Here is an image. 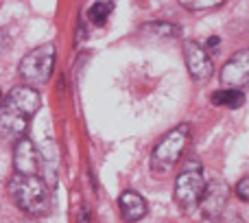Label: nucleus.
<instances>
[{
	"label": "nucleus",
	"instance_id": "nucleus-7",
	"mask_svg": "<svg viewBox=\"0 0 249 223\" xmlns=\"http://www.w3.org/2000/svg\"><path fill=\"white\" fill-rule=\"evenodd\" d=\"M221 83L232 90L249 86V48H243L225 61V66L221 68Z\"/></svg>",
	"mask_w": 249,
	"mask_h": 223
},
{
	"label": "nucleus",
	"instance_id": "nucleus-10",
	"mask_svg": "<svg viewBox=\"0 0 249 223\" xmlns=\"http://www.w3.org/2000/svg\"><path fill=\"white\" fill-rule=\"evenodd\" d=\"M118 208H121V217L127 223H136L146 215V202L136 190H124L118 197Z\"/></svg>",
	"mask_w": 249,
	"mask_h": 223
},
{
	"label": "nucleus",
	"instance_id": "nucleus-5",
	"mask_svg": "<svg viewBox=\"0 0 249 223\" xmlns=\"http://www.w3.org/2000/svg\"><path fill=\"white\" fill-rule=\"evenodd\" d=\"M53 68H55V46L53 44H42V46L33 48L31 53H26L22 57L20 66H18L20 77L31 88L44 86L51 79Z\"/></svg>",
	"mask_w": 249,
	"mask_h": 223
},
{
	"label": "nucleus",
	"instance_id": "nucleus-8",
	"mask_svg": "<svg viewBox=\"0 0 249 223\" xmlns=\"http://www.w3.org/2000/svg\"><path fill=\"white\" fill-rule=\"evenodd\" d=\"M228 197H230V188L225 182L221 180H214L206 186V193L201 197V204H199V210H201V217L203 219H219L221 215L225 212V204H228Z\"/></svg>",
	"mask_w": 249,
	"mask_h": 223
},
{
	"label": "nucleus",
	"instance_id": "nucleus-19",
	"mask_svg": "<svg viewBox=\"0 0 249 223\" xmlns=\"http://www.w3.org/2000/svg\"><path fill=\"white\" fill-rule=\"evenodd\" d=\"M79 223H90V212H88V208H83V210H81V217H79Z\"/></svg>",
	"mask_w": 249,
	"mask_h": 223
},
{
	"label": "nucleus",
	"instance_id": "nucleus-13",
	"mask_svg": "<svg viewBox=\"0 0 249 223\" xmlns=\"http://www.w3.org/2000/svg\"><path fill=\"white\" fill-rule=\"evenodd\" d=\"M114 4L112 2H94L90 9H88V20L96 26H103L107 22L109 13H112Z\"/></svg>",
	"mask_w": 249,
	"mask_h": 223
},
{
	"label": "nucleus",
	"instance_id": "nucleus-14",
	"mask_svg": "<svg viewBox=\"0 0 249 223\" xmlns=\"http://www.w3.org/2000/svg\"><path fill=\"white\" fill-rule=\"evenodd\" d=\"M223 2H188V0H184L181 2V7L190 9V11H206V9H219Z\"/></svg>",
	"mask_w": 249,
	"mask_h": 223
},
{
	"label": "nucleus",
	"instance_id": "nucleus-1",
	"mask_svg": "<svg viewBox=\"0 0 249 223\" xmlns=\"http://www.w3.org/2000/svg\"><path fill=\"white\" fill-rule=\"evenodd\" d=\"M39 103L42 99L37 90L26 86L13 88L4 96V101H0V133L9 138H20L29 127V120L39 110Z\"/></svg>",
	"mask_w": 249,
	"mask_h": 223
},
{
	"label": "nucleus",
	"instance_id": "nucleus-9",
	"mask_svg": "<svg viewBox=\"0 0 249 223\" xmlns=\"http://www.w3.org/2000/svg\"><path fill=\"white\" fill-rule=\"evenodd\" d=\"M13 167L16 175H37L39 171V153L29 138H20L13 149Z\"/></svg>",
	"mask_w": 249,
	"mask_h": 223
},
{
	"label": "nucleus",
	"instance_id": "nucleus-16",
	"mask_svg": "<svg viewBox=\"0 0 249 223\" xmlns=\"http://www.w3.org/2000/svg\"><path fill=\"white\" fill-rule=\"evenodd\" d=\"M9 48H11V37H9L7 31L0 29V55H2V53H7Z\"/></svg>",
	"mask_w": 249,
	"mask_h": 223
},
{
	"label": "nucleus",
	"instance_id": "nucleus-2",
	"mask_svg": "<svg viewBox=\"0 0 249 223\" xmlns=\"http://www.w3.org/2000/svg\"><path fill=\"white\" fill-rule=\"evenodd\" d=\"M9 195L20 210L29 215H46L51 210L48 186L37 175H13L9 180Z\"/></svg>",
	"mask_w": 249,
	"mask_h": 223
},
{
	"label": "nucleus",
	"instance_id": "nucleus-4",
	"mask_svg": "<svg viewBox=\"0 0 249 223\" xmlns=\"http://www.w3.org/2000/svg\"><path fill=\"white\" fill-rule=\"evenodd\" d=\"M188 133H190L188 123H181V125H177L175 129H171V131L155 145L153 153H151V168H153L155 173H166L173 168V164H177V160L181 158V153H184V149H186Z\"/></svg>",
	"mask_w": 249,
	"mask_h": 223
},
{
	"label": "nucleus",
	"instance_id": "nucleus-20",
	"mask_svg": "<svg viewBox=\"0 0 249 223\" xmlns=\"http://www.w3.org/2000/svg\"><path fill=\"white\" fill-rule=\"evenodd\" d=\"M0 99H2V96H0Z\"/></svg>",
	"mask_w": 249,
	"mask_h": 223
},
{
	"label": "nucleus",
	"instance_id": "nucleus-18",
	"mask_svg": "<svg viewBox=\"0 0 249 223\" xmlns=\"http://www.w3.org/2000/svg\"><path fill=\"white\" fill-rule=\"evenodd\" d=\"M223 223H245V221H243L238 215H230V217H225L223 219Z\"/></svg>",
	"mask_w": 249,
	"mask_h": 223
},
{
	"label": "nucleus",
	"instance_id": "nucleus-3",
	"mask_svg": "<svg viewBox=\"0 0 249 223\" xmlns=\"http://www.w3.org/2000/svg\"><path fill=\"white\" fill-rule=\"evenodd\" d=\"M206 186H208V180L203 175V168L197 160L188 162L181 173L177 175L175 180V202L186 215L195 212L201 204V197L206 193Z\"/></svg>",
	"mask_w": 249,
	"mask_h": 223
},
{
	"label": "nucleus",
	"instance_id": "nucleus-15",
	"mask_svg": "<svg viewBox=\"0 0 249 223\" xmlns=\"http://www.w3.org/2000/svg\"><path fill=\"white\" fill-rule=\"evenodd\" d=\"M236 195H238V199H243V202H249V175L243 177V180L236 184Z\"/></svg>",
	"mask_w": 249,
	"mask_h": 223
},
{
	"label": "nucleus",
	"instance_id": "nucleus-12",
	"mask_svg": "<svg viewBox=\"0 0 249 223\" xmlns=\"http://www.w3.org/2000/svg\"><path fill=\"white\" fill-rule=\"evenodd\" d=\"M142 33H149V35H153V37L175 39V37H179V26L168 24V22H155V24L142 26Z\"/></svg>",
	"mask_w": 249,
	"mask_h": 223
},
{
	"label": "nucleus",
	"instance_id": "nucleus-11",
	"mask_svg": "<svg viewBox=\"0 0 249 223\" xmlns=\"http://www.w3.org/2000/svg\"><path fill=\"white\" fill-rule=\"evenodd\" d=\"M210 101H212V105H216V108L238 110V108H243V103H245V92L232 90V88H221V90L212 92Z\"/></svg>",
	"mask_w": 249,
	"mask_h": 223
},
{
	"label": "nucleus",
	"instance_id": "nucleus-17",
	"mask_svg": "<svg viewBox=\"0 0 249 223\" xmlns=\"http://www.w3.org/2000/svg\"><path fill=\"white\" fill-rule=\"evenodd\" d=\"M216 46H219V37H216V35H212V37L206 42V46H203V48H206V53H210V51H214Z\"/></svg>",
	"mask_w": 249,
	"mask_h": 223
},
{
	"label": "nucleus",
	"instance_id": "nucleus-6",
	"mask_svg": "<svg viewBox=\"0 0 249 223\" xmlns=\"http://www.w3.org/2000/svg\"><path fill=\"white\" fill-rule=\"evenodd\" d=\"M181 51H184V61H186V68H188L190 77L197 79V81H206V79L212 77L214 66H212L210 55L206 53V48L201 44L195 42V39H186Z\"/></svg>",
	"mask_w": 249,
	"mask_h": 223
}]
</instances>
